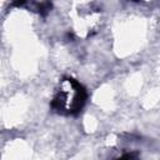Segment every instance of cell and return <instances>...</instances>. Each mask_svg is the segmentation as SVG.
<instances>
[{
	"mask_svg": "<svg viewBox=\"0 0 160 160\" xmlns=\"http://www.w3.org/2000/svg\"><path fill=\"white\" fill-rule=\"evenodd\" d=\"M88 94L75 79H62L51 101V109L62 115H75L85 105Z\"/></svg>",
	"mask_w": 160,
	"mask_h": 160,
	"instance_id": "cell-1",
	"label": "cell"
},
{
	"mask_svg": "<svg viewBox=\"0 0 160 160\" xmlns=\"http://www.w3.org/2000/svg\"><path fill=\"white\" fill-rule=\"evenodd\" d=\"M26 2H28V0H12V1H11V6H18V8H20V6H24Z\"/></svg>",
	"mask_w": 160,
	"mask_h": 160,
	"instance_id": "cell-2",
	"label": "cell"
},
{
	"mask_svg": "<svg viewBox=\"0 0 160 160\" xmlns=\"http://www.w3.org/2000/svg\"><path fill=\"white\" fill-rule=\"evenodd\" d=\"M134 1H138V0H134Z\"/></svg>",
	"mask_w": 160,
	"mask_h": 160,
	"instance_id": "cell-3",
	"label": "cell"
}]
</instances>
